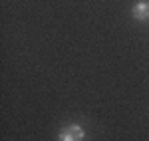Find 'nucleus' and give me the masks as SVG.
I'll return each instance as SVG.
<instances>
[{"label": "nucleus", "instance_id": "nucleus-2", "mask_svg": "<svg viewBox=\"0 0 149 141\" xmlns=\"http://www.w3.org/2000/svg\"><path fill=\"white\" fill-rule=\"evenodd\" d=\"M66 127H68L70 131H72V133H74V135H76V137H78V139H86V129H84V127H81L80 123H68V125H66Z\"/></svg>", "mask_w": 149, "mask_h": 141}, {"label": "nucleus", "instance_id": "nucleus-1", "mask_svg": "<svg viewBox=\"0 0 149 141\" xmlns=\"http://www.w3.org/2000/svg\"><path fill=\"white\" fill-rule=\"evenodd\" d=\"M131 16H133L135 20H139V22L149 20V2H145V0L135 2V4H133V8H131Z\"/></svg>", "mask_w": 149, "mask_h": 141}, {"label": "nucleus", "instance_id": "nucleus-3", "mask_svg": "<svg viewBox=\"0 0 149 141\" xmlns=\"http://www.w3.org/2000/svg\"><path fill=\"white\" fill-rule=\"evenodd\" d=\"M58 141H81V139H78V137H76L68 127H62L60 133H58Z\"/></svg>", "mask_w": 149, "mask_h": 141}]
</instances>
